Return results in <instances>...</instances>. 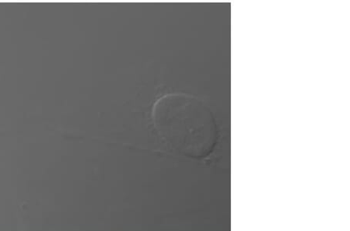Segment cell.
I'll list each match as a JSON object with an SVG mask.
<instances>
[{
  "label": "cell",
  "mask_w": 350,
  "mask_h": 231,
  "mask_svg": "<svg viewBox=\"0 0 350 231\" xmlns=\"http://www.w3.org/2000/svg\"><path fill=\"white\" fill-rule=\"evenodd\" d=\"M152 121L163 139L188 153H206L217 142L215 118L208 107L193 95L162 96L153 106Z\"/></svg>",
  "instance_id": "cell-1"
}]
</instances>
